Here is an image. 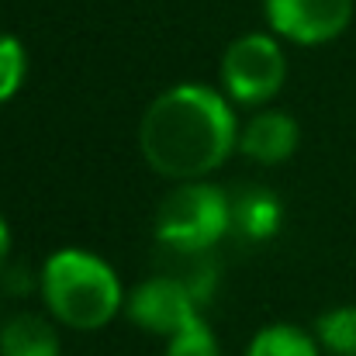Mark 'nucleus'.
I'll use <instances>...</instances> for the list:
<instances>
[{
  "label": "nucleus",
  "mask_w": 356,
  "mask_h": 356,
  "mask_svg": "<svg viewBox=\"0 0 356 356\" xmlns=\"http://www.w3.org/2000/svg\"><path fill=\"white\" fill-rule=\"evenodd\" d=\"M245 356H322V346L315 332H305L291 322H273L252 336Z\"/></svg>",
  "instance_id": "9b49d317"
},
{
  "label": "nucleus",
  "mask_w": 356,
  "mask_h": 356,
  "mask_svg": "<svg viewBox=\"0 0 356 356\" xmlns=\"http://www.w3.org/2000/svg\"><path fill=\"white\" fill-rule=\"evenodd\" d=\"M232 232L229 225V191L184 180L173 187L156 211V242L163 245H187V249H215V242Z\"/></svg>",
  "instance_id": "7ed1b4c3"
},
{
  "label": "nucleus",
  "mask_w": 356,
  "mask_h": 356,
  "mask_svg": "<svg viewBox=\"0 0 356 356\" xmlns=\"http://www.w3.org/2000/svg\"><path fill=\"white\" fill-rule=\"evenodd\" d=\"M59 329L35 312H17L0 322V356H59Z\"/></svg>",
  "instance_id": "9d476101"
},
{
  "label": "nucleus",
  "mask_w": 356,
  "mask_h": 356,
  "mask_svg": "<svg viewBox=\"0 0 356 356\" xmlns=\"http://www.w3.org/2000/svg\"><path fill=\"white\" fill-rule=\"evenodd\" d=\"M24 73H28V52H24V45L14 35H3L0 31V104H7L21 90Z\"/></svg>",
  "instance_id": "ddd939ff"
},
{
  "label": "nucleus",
  "mask_w": 356,
  "mask_h": 356,
  "mask_svg": "<svg viewBox=\"0 0 356 356\" xmlns=\"http://www.w3.org/2000/svg\"><path fill=\"white\" fill-rule=\"evenodd\" d=\"M7 263H10V229H7V222L0 215V273L7 270Z\"/></svg>",
  "instance_id": "dca6fc26"
},
{
  "label": "nucleus",
  "mask_w": 356,
  "mask_h": 356,
  "mask_svg": "<svg viewBox=\"0 0 356 356\" xmlns=\"http://www.w3.org/2000/svg\"><path fill=\"white\" fill-rule=\"evenodd\" d=\"M138 149L166 180H204L238 149V121L229 94L204 83L163 90L138 121Z\"/></svg>",
  "instance_id": "f257e3e1"
},
{
  "label": "nucleus",
  "mask_w": 356,
  "mask_h": 356,
  "mask_svg": "<svg viewBox=\"0 0 356 356\" xmlns=\"http://www.w3.org/2000/svg\"><path fill=\"white\" fill-rule=\"evenodd\" d=\"M273 35L298 45H325L353 21V0H263Z\"/></svg>",
  "instance_id": "39448f33"
},
{
  "label": "nucleus",
  "mask_w": 356,
  "mask_h": 356,
  "mask_svg": "<svg viewBox=\"0 0 356 356\" xmlns=\"http://www.w3.org/2000/svg\"><path fill=\"white\" fill-rule=\"evenodd\" d=\"M312 332L325 353L356 356V305H339V308L322 312Z\"/></svg>",
  "instance_id": "f8f14e48"
},
{
  "label": "nucleus",
  "mask_w": 356,
  "mask_h": 356,
  "mask_svg": "<svg viewBox=\"0 0 356 356\" xmlns=\"http://www.w3.org/2000/svg\"><path fill=\"white\" fill-rule=\"evenodd\" d=\"M38 291L49 315L76 332L104 329L124 308V287L111 263L87 249H59L38 270Z\"/></svg>",
  "instance_id": "f03ea898"
},
{
  "label": "nucleus",
  "mask_w": 356,
  "mask_h": 356,
  "mask_svg": "<svg viewBox=\"0 0 356 356\" xmlns=\"http://www.w3.org/2000/svg\"><path fill=\"white\" fill-rule=\"evenodd\" d=\"M159 273L180 280L197 305H208L218 287V263L211 249H187V245H163L159 242Z\"/></svg>",
  "instance_id": "1a4fd4ad"
},
{
  "label": "nucleus",
  "mask_w": 356,
  "mask_h": 356,
  "mask_svg": "<svg viewBox=\"0 0 356 356\" xmlns=\"http://www.w3.org/2000/svg\"><path fill=\"white\" fill-rule=\"evenodd\" d=\"M124 312H128V318H131L138 329L170 339L173 332H180L187 322L197 318L201 305L194 301V294H191L180 280H173V277H166V273H156V277L142 280V284L124 298Z\"/></svg>",
  "instance_id": "423d86ee"
},
{
  "label": "nucleus",
  "mask_w": 356,
  "mask_h": 356,
  "mask_svg": "<svg viewBox=\"0 0 356 356\" xmlns=\"http://www.w3.org/2000/svg\"><path fill=\"white\" fill-rule=\"evenodd\" d=\"M166 356H222L215 332L208 329V322L197 315L194 322H187L180 332H173L166 339Z\"/></svg>",
  "instance_id": "4468645a"
},
{
  "label": "nucleus",
  "mask_w": 356,
  "mask_h": 356,
  "mask_svg": "<svg viewBox=\"0 0 356 356\" xmlns=\"http://www.w3.org/2000/svg\"><path fill=\"white\" fill-rule=\"evenodd\" d=\"M301 128L287 111L266 108L238 128V152L259 166H280L298 152Z\"/></svg>",
  "instance_id": "0eeeda50"
},
{
  "label": "nucleus",
  "mask_w": 356,
  "mask_h": 356,
  "mask_svg": "<svg viewBox=\"0 0 356 356\" xmlns=\"http://www.w3.org/2000/svg\"><path fill=\"white\" fill-rule=\"evenodd\" d=\"M35 284H38V280H35L31 270L21 266V263H7V270L0 273V287H3V294H10V298H24Z\"/></svg>",
  "instance_id": "2eb2a0df"
},
{
  "label": "nucleus",
  "mask_w": 356,
  "mask_h": 356,
  "mask_svg": "<svg viewBox=\"0 0 356 356\" xmlns=\"http://www.w3.org/2000/svg\"><path fill=\"white\" fill-rule=\"evenodd\" d=\"M287 80V56L273 35L252 31L236 38L222 56V87L236 104H266Z\"/></svg>",
  "instance_id": "20e7f679"
},
{
  "label": "nucleus",
  "mask_w": 356,
  "mask_h": 356,
  "mask_svg": "<svg viewBox=\"0 0 356 356\" xmlns=\"http://www.w3.org/2000/svg\"><path fill=\"white\" fill-rule=\"evenodd\" d=\"M229 225L245 242H266L284 225V204L259 184H238L229 191Z\"/></svg>",
  "instance_id": "6e6552de"
}]
</instances>
